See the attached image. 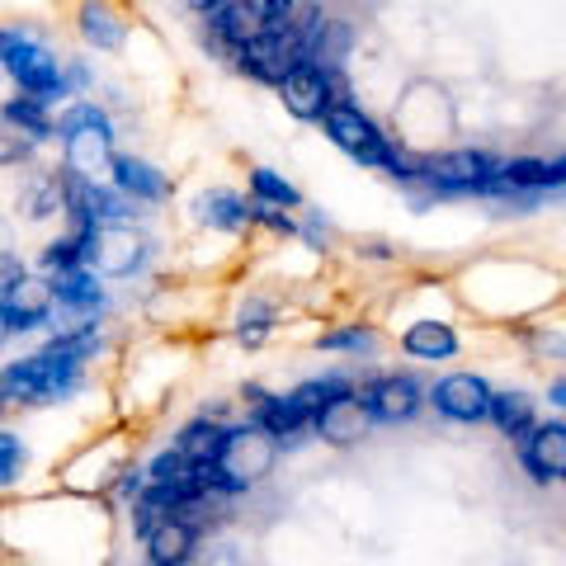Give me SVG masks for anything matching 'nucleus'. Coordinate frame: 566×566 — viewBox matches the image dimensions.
Here are the masks:
<instances>
[{
    "instance_id": "39448f33",
    "label": "nucleus",
    "mask_w": 566,
    "mask_h": 566,
    "mask_svg": "<svg viewBox=\"0 0 566 566\" xmlns=\"http://www.w3.org/2000/svg\"><path fill=\"white\" fill-rule=\"evenodd\" d=\"M279 95H283V109L293 118L316 123V118H326V109L335 104V81L322 62H293L279 81Z\"/></svg>"
},
{
    "instance_id": "cd10ccee",
    "label": "nucleus",
    "mask_w": 566,
    "mask_h": 566,
    "mask_svg": "<svg viewBox=\"0 0 566 566\" xmlns=\"http://www.w3.org/2000/svg\"><path fill=\"white\" fill-rule=\"evenodd\" d=\"M85 245H91V232H71V237L48 245L43 264H48V270H71V264H85Z\"/></svg>"
},
{
    "instance_id": "6ab92c4d",
    "label": "nucleus",
    "mask_w": 566,
    "mask_h": 566,
    "mask_svg": "<svg viewBox=\"0 0 566 566\" xmlns=\"http://www.w3.org/2000/svg\"><path fill=\"white\" fill-rule=\"evenodd\" d=\"M401 349L411 354V359H453L458 354V335L444 326V322H411L401 335Z\"/></svg>"
},
{
    "instance_id": "a878e982",
    "label": "nucleus",
    "mask_w": 566,
    "mask_h": 566,
    "mask_svg": "<svg viewBox=\"0 0 566 566\" xmlns=\"http://www.w3.org/2000/svg\"><path fill=\"white\" fill-rule=\"evenodd\" d=\"M326 354H378V331L374 326H345V331H326L322 335Z\"/></svg>"
},
{
    "instance_id": "f8f14e48",
    "label": "nucleus",
    "mask_w": 566,
    "mask_h": 566,
    "mask_svg": "<svg viewBox=\"0 0 566 566\" xmlns=\"http://www.w3.org/2000/svg\"><path fill=\"white\" fill-rule=\"evenodd\" d=\"M52 307H57V293H52V279H14L6 293H0V312H6L10 331H33L43 326Z\"/></svg>"
},
{
    "instance_id": "0eeeda50",
    "label": "nucleus",
    "mask_w": 566,
    "mask_h": 566,
    "mask_svg": "<svg viewBox=\"0 0 566 566\" xmlns=\"http://www.w3.org/2000/svg\"><path fill=\"white\" fill-rule=\"evenodd\" d=\"M147 260V241L137 232H128L123 222H104V227H91V245H85V264L104 279H128L133 270H142Z\"/></svg>"
},
{
    "instance_id": "7ed1b4c3",
    "label": "nucleus",
    "mask_w": 566,
    "mask_h": 566,
    "mask_svg": "<svg viewBox=\"0 0 566 566\" xmlns=\"http://www.w3.org/2000/svg\"><path fill=\"white\" fill-rule=\"evenodd\" d=\"M62 142H66V170L85 175V180H95L99 170H109L114 161V128H109V114L95 109V104H76V109H66L57 128Z\"/></svg>"
},
{
    "instance_id": "20e7f679",
    "label": "nucleus",
    "mask_w": 566,
    "mask_h": 566,
    "mask_svg": "<svg viewBox=\"0 0 566 566\" xmlns=\"http://www.w3.org/2000/svg\"><path fill=\"white\" fill-rule=\"evenodd\" d=\"M501 166L491 151H444L420 166V180L434 193H501Z\"/></svg>"
},
{
    "instance_id": "412c9836",
    "label": "nucleus",
    "mask_w": 566,
    "mask_h": 566,
    "mask_svg": "<svg viewBox=\"0 0 566 566\" xmlns=\"http://www.w3.org/2000/svg\"><path fill=\"white\" fill-rule=\"evenodd\" d=\"M486 420H495V430L510 434V439H520L528 424H534V397H524V392H491V411Z\"/></svg>"
},
{
    "instance_id": "bb28decb",
    "label": "nucleus",
    "mask_w": 566,
    "mask_h": 566,
    "mask_svg": "<svg viewBox=\"0 0 566 566\" xmlns=\"http://www.w3.org/2000/svg\"><path fill=\"white\" fill-rule=\"evenodd\" d=\"M270 331H274V307H270V303H260V297H251V303L241 307V316H237L241 345H260Z\"/></svg>"
},
{
    "instance_id": "f3484780",
    "label": "nucleus",
    "mask_w": 566,
    "mask_h": 566,
    "mask_svg": "<svg viewBox=\"0 0 566 566\" xmlns=\"http://www.w3.org/2000/svg\"><path fill=\"white\" fill-rule=\"evenodd\" d=\"M193 218L203 227H218V232H241V227H251V208L232 189H208L193 199Z\"/></svg>"
},
{
    "instance_id": "4c0bfd02",
    "label": "nucleus",
    "mask_w": 566,
    "mask_h": 566,
    "mask_svg": "<svg viewBox=\"0 0 566 566\" xmlns=\"http://www.w3.org/2000/svg\"><path fill=\"white\" fill-rule=\"evenodd\" d=\"M0 48H6V33H0Z\"/></svg>"
},
{
    "instance_id": "dca6fc26",
    "label": "nucleus",
    "mask_w": 566,
    "mask_h": 566,
    "mask_svg": "<svg viewBox=\"0 0 566 566\" xmlns=\"http://www.w3.org/2000/svg\"><path fill=\"white\" fill-rule=\"evenodd\" d=\"M52 293H57V303L71 307L76 316H95L104 307V293H99L91 264H71V270H57V279H52Z\"/></svg>"
},
{
    "instance_id": "9b49d317",
    "label": "nucleus",
    "mask_w": 566,
    "mask_h": 566,
    "mask_svg": "<svg viewBox=\"0 0 566 566\" xmlns=\"http://www.w3.org/2000/svg\"><path fill=\"white\" fill-rule=\"evenodd\" d=\"M279 458V444L270 434L260 430V424H241V430H227V444H222V458L218 463L227 472H237L241 482H251V476H264L274 468Z\"/></svg>"
},
{
    "instance_id": "473e14b6",
    "label": "nucleus",
    "mask_w": 566,
    "mask_h": 566,
    "mask_svg": "<svg viewBox=\"0 0 566 566\" xmlns=\"http://www.w3.org/2000/svg\"><path fill=\"white\" fill-rule=\"evenodd\" d=\"M29 151V142L20 137V128H0V161H20Z\"/></svg>"
},
{
    "instance_id": "f257e3e1",
    "label": "nucleus",
    "mask_w": 566,
    "mask_h": 566,
    "mask_svg": "<svg viewBox=\"0 0 566 566\" xmlns=\"http://www.w3.org/2000/svg\"><path fill=\"white\" fill-rule=\"evenodd\" d=\"M76 387H81V359L48 345L43 354H29V359L10 364L0 374V406H48L71 397Z\"/></svg>"
},
{
    "instance_id": "7c9ffc66",
    "label": "nucleus",
    "mask_w": 566,
    "mask_h": 566,
    "mask_svg": "<svg viewBox=\"0 0 566 566\" xmlns=\"http://www.w3.org/2000/svg\"><path fill=\"white\" fill-rule=\"evenodd\" d=\"M57 203H62V185L57 180L29 189V218H48V212H57Z\"/></svg>"
},
{
    "instance_id": "ddd939ff",
    "label": "nucleus",
    "mask_w": 566,
    "mask_h": 566,
    "mask_svg": "<svg viewBox=\"0 0 566 566\" xmlns=\"http://www.w3.org/2000/svg\"><path fill=\"white\" fill-rule=\"evenodd\" d=\"M368 411H364V401L359 392H340V397H331L322 411L312 416V430L326 439V444H354V439H364L368 434Z\"/></svg>"
},
{
    "instance_id": "72a5a7b5",
    "label": "nucleus",
    "mask_w": 566,
    "mask_h": 566,
    "mask_svg": "<svg viewBox=\"0 0 566 566\" xmlns=\"http://www.w3.org/2000/svg\"><path fill=\"white\" fill-rule=\"evenodd\" d=\"M20 274H24V264L14 260V255H6V251H0V293H6V289H10V283L20 279Z\"/></svg>"
},
{
    "instance_id": "393cba45",
    "label": "nucleus",
    "mask_w": 566,
    "mask_h": 566,
    "mask_svg": "<svg viewBox=\"0 0 566 566\" xmlns=\"http://www.w3.org/2000/svg\"><path fill=\"white\" fill-rule=\"evenodd\" d=\"M251 189H255V199L260 203H279V208H303V193H297L283 175H274V170H251Z\"/></svg>"
},
{
    "instance_id": "f704fd0d",
    "label": "nucleus",
    "mask_w": 566,
    "mask_h": 566,
    "mask_svg": "<svg viewBox=\"0 0 566 566\" xmlns=\"http://www.w3.org/2000/svg\"><path fill=\"white\" fill-rule=\"evenodd\" d=\"M547 401H553V406H562V411H566V378H557L553 387H547Z\"/></svg>"
},
{
    "instance_id": "4468645a",
    "label": "nucleus",
    "mask_w": 566,
    "mask_h": 566,
    "mask_svg": "<svg viewBox=\"0 0 566 566\" xmlns=\"http://www.w3.org/2000/svg\"><path fill=\"white\" fill-rule=\"evenodd\" d=\"M199 547V528L185 515H166L161 524L147 534V562L151 566H185Z\"/></svg>"
},
{
    "instance_id": "5701e85b",
    "label": "nucleus",
    "mask_w": 566,
    "mask_h": 566,
    "mask_svg": "<svg viewBox=\"0 0 566 566\" xmlns=\"http://www.w3.org/2000/svg\"><path fill=\"white\" fill-rule=\"evenodd\" d=\"M340 392H354V387H349L345 378H335V374H331V378H312V382H303V387H293V392L283 397V401H289V411H293L297 420L312 424V416L322 411L331 397H340Z\"/></svg>"
},
{
    "instance_id": "6e6552de",
    "label": "nucleus",
    "mask_w": 566,
    "mask_h": 566,
    "mask_svg": "<svg viewBox=\"0 0 566 566\" xmlns=\"http://www.w3.org/2000/svg\"><path fill=\"white\" fill-rule=\"evenodd\" d=\"M0 62H6V71L14 81L24 85L29 95H39L43 104L52 99V95H66V85H62V71H57V57H52L48 48H39V43H14V39H6V48H0Z\"/></svg>"
},
{
    "instance_id": "9d476101",
    "label": "nucleus",
    "mask_w": 566,
    "mask_h": 566,
    "mask_svg": "<svg viewBox=\"0 0 566 566\" xmlns=\"http://www.w3.org/2000/svg\"><path fill=\"white\" fill-rule=\"evenodd\" d=\"M430 401H434L439 416H449L458 424H476V420H486V411H491V387H486V378H476V374H449V378L434 382Z\"/></svg>"
},
{
    "instance_id": "c85d7f7f",
    "label": "nucleus",
    "mask_w": 566,
    "mask_h": 566,
    "mask_svg": "<svg viewBox=\"0 0 566 566\" xmlns=\"http://www.w3.org/2000/svg\"><path fill=\"white\" fill-rule=\"evenodd\" d=\"M29 468V449L20 444V434H0V486H14Z\"/></svg>"
},
{
    "instance_id": "1a4fd4ad",
    "label": "nucleus",
    "mask_w": 566,
    "mask_h": 566,
    "mask_svg": "<svg viewBox=\"0 0 566 566\" xmlns=\"http://www.w3.org/2000/svg\"><path fill=\"white\" fill-rule=\"evenodd\" d=\"M359 401H364L368 420H378V424H406V420L420 411L424 387L411 374H387V378L368 382L364 392H359Z\"/></svg>"
},
{
    "instance_id": "2f4dec72",
    "label": "nucleus",
    "mask_w": 566,
    "mask_h": 566,
    "mask_svg": "<svg viewBox=\"0 0 566 566\" xmlns=\"http://www.w3.org/2000/svg\"><path fill=\"white\" fill-rule=\"evenodd\" d=\"M245 6H251L260 24H274V20H289L293 14V0H245Z\"/></svg>"
},
{
    "instance_id": "2eb2a0df",
    "label": "nucleus",
    "mask_w": 566,
    "mask_h": 566,
    "mask_svg": "<svg viewBox=\"0 0 566 566\" xmlns=\"http://www.w3.org/2000/svg\"><path fill=\"white\" fill-rule=\"evenodd\" d=\"M109 170H114V185L128 193V199H137V203H161L170 193L166 175L156 166H147V161H137V156H114Z\"/></svg>"
},
{
    "instance_id": "aec40b11",
    "label": "nucleus",
    "mask_w": 566,
    "mask_h": 566,
    "mask_svg": "<svg viewBox=\"0 0 566 566\" xmlns=\"http://www.w3.org/2000/svg\"><path fill=\"white\" fill-rule=\"evenodd\" d=\"M81 33H85V43H95L104 52H114L123 43V20H118V10L109 6V0H85L81 6Z\"/></svg>"
},
{
    "instance_id": "b1692460",
    "label": "nucleus",
    "mask_w": 566,
    "mask_h": 566,
    "mask_svg": "<svg viewBox=\"0 0 566 566\" xmlns=\"http://www.w3.org/2000/svg\"><path fill=\"white\" fill-rule=\"evenodd\" d=\"M6 123L20 128L24 137H52V118H48V104L39 95H24V99H10L6 104Z\"/></svg>"
},
{
    "instance_id": "e433bc0d",
    "label": "nucleus",
    "mask_w": 566,
    "mask_h": 566,
    "mask_svg": "<svg viewBox=\"0 0 566 566\" xmlns=\"http://www.w3.org/2000/svg\"><path fill=\"white\" fill-rule=\"evenodd\" d=\"M6 335H10V322H6V312H0V345H6Z\"/></svg>"
},
{
    "instance_id": "a211bd4d",
    "label": "nucleus",
    "mask_w": 566,
    "mask_h": 566,
    "mask_svg": "<svg viewBox=\"0 0 566 566\" xmlns=\"http://www.w3.org/2000/svg\"><path fill=\"white\" fill-rule=\"evenodd\" d=\"M208 33H212V43H222L237 57V52L255 39V14H251V6H245V0H241V6H227V0H222V6L208 14Z\"/></svg>"
},
{
    "instance_id": "4be33fe9",
    "label": "nucleus",
    "mask_w": 566,
    "mask_h": 566,
    "mask_svg": "<svg viewBox=\"0 0 566 566\" xmlns=\"http://www.w3.org/2000/svg\"><path fill=\"white\" fill-rule=\"evenodd\" d=\"M222 444H227V424H212V420H193L180 430V449L189 463H218L222 458Z\"/></svg>"
},
{
    "instance_id": "c756f323",
    "label": "nucleus",
    "mask_w": 566,
    "mask_h": 566,
    "mask_svg": "<svg viewBox=\"0 0 566 566\" xmlns=\"http://www.w3.org/2000/svg\"><path fill=\"white\" fill-rule=\"evenodd\" d=\"M189 472H193V463L180 453V449H166V453H156V463L147 468V482H170V486H180V482H189Z\"/></svg>"
},
{
    "instance_id": "c9c22d12",
    "label": "nucleus",
    "mask_w": 566,
    "mask_h": 566,
    "mask_svg": "<svg viewBox=\"0 0 566 566\" xmlns=\"http://www.w3.org/2000/svg\"><path fill=\"white\" fill-rule=\"evenodd\" d=\"M189 6H193V10H199V14H212V10H218V6H222V0H189Z\"/></svg>"
},
{
    "instance_id": "423d86ee",
    "label": "nucleus",
    "mask_w": 566,
    "mask_h": 566,
    "mask_svg": "<svg viewBox=\"0 0 566 566\" xmlns=\"http://www.w3.org/2000/svg\"><path fill=\"white\" fill-rule=\"evenodd\" d=\"M515 449H520V468L534 476L538 486L566 482V424L562 420H534L515 439Z\"/></svg>"
},
{
    "instance_id": "f03ea898",
    "label": "nucleus",
    "mask_w": 566,
    "mask_h": 566,
    "mask_svg": "<svg viewBox=\"0 0 566 566\" xmlns=\"http://www.w3.org/2000/svg\"><path fill=\"white\" fill-rule=\"evenodd\" d=\"M322 123H326V137L345 156H354L359 166H382L387 175H397V180H416V170L401 166V156L392 151L387 133H378V123L368 118V114H359L354 104H331Z\"/></svg>"
}]
</instances>
